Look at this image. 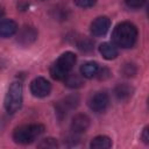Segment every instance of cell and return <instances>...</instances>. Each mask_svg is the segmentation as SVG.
Wrapping results in <instances>:
<instances>
[{
	"mask_svg": "<svg viewBox=\"0 0 149 149\" xmlns=\"http://www.w3.org/2000/svg\"><path fill=\"white\" fill-rule=\"evenodd\" d=\"M99 51H100L101 56L105 59H108V61L116 58V56L119 55V51H118L116 45L113 44V43H109V42H105V43L100 44Z\"/></svg>",
	"mask_w": 149,
	"mask_h": 149,
	"instance_id": "cell-12",
	"label": "cell"
},
{
	"mask_svg": "<svg viewBox=\"0 0 149 149\" xmlns=\"http://www.w3.org/2000/svg\"><path fill=\"white\" fill-rule=\"evenodd\" d=\"M108 105H109V98L106 92H97L88 100L90 108L95 113L105 112L107 109Z\"/></svg>",
	"mask_w": 149,
	"mask_h": 149,
	"instance_id": "cell-6",
	"label": "cell"
},
{
	"mask_svg": "<svg viewBox=\"0 0 149 149\" xmlns=\"http://www.w3.org/2000/svg\"><path fill=\"white\" fill-rule=\"evenodd\" d=\"M90 147L92 149H108L112 147V140L106 135H99L92 139Z\"/></svg>",
	"mask_w": 149,
	"mask_h": 149,
	"instance_id": "cell-15",
	"label": "cell"
},
{
	"mask_svg": "<svg viewBox=\"0 0 149 149\" xmlns=\"http://www.w3.org/2000/svg\"><path fill=\"white\" fill-rule=\"evenodd\" d=\"M78 104H79V98H78V95L72 94V95H68V97L63 98L62 100H59V101L56 104L55 107H56L57 114H59V115H62V116H65V115L69 113V111L76 108V107L78 106Z\"/></svg>",
	"mask_w": 149,
	"mask_h": 149,
	"instance_id": "cell-7",
	"label": "cell"
},
{
	"mask_svg": "<svg viewBox=\"0 0 149 149\" xmlns=\"http://www.w3.org/2000/svg\"><path fill=\"white\" fill-rule=\"evenodd\" d=\"M37 147L38 148H57L58 147V142L52 137H48V139L42 140L37 144Z\"/></svg>",
	"mask_w": 149,
	"mask_h": 149,
	"instance_id": "cell-18",
	"label": "cell"
},
{
	"mask_svg": "<svg viewBox=\"0 0 149 149\" xmlns=\"http://www.w3.org/2000/svg\"><path fill=\"white\" fill-rule=\"evenodd\" d=\"M90 127V118L86 114H77L71 121V130L74 134H80L87 130Z\"/></svg>",
	"mask_w": 149,
	"mask_h": 149,
	"instance_id": "cell-10",
	"label": "cell"
},
{
	"mask_svg": "<svg viewBox=\"0 0 149 149\" xmlns=\"http://www.w3.org/2000/svg\"><path fill=\"white\" fill-rule=\"evenodd\" d=\"M37 38V31L34 27L30 26H24L17 35V42L22 45H30L31 43H34Z\"/></svg>",
	"mask_w": 149,
	"mask_h": 149,
	"instance_id": "cell-9",
	"label": "cell"
},
{
	"mask_svg": "<svg viewBox=\"0 0 149 149\" xmlns=\"http://www.w3.org/2000/svg\"><path fill=\"white\" fill-rule=\"evenodd\" d=\"M76 61H77V57L73 52L66 51V52L62 54L50 68L51 77L56 80H64V78L73 69Z\"/></svg>",
	"mask_w": 149,
	"mask_h": 149,
	"instance_id": "cell-2",
	"label": "cell"
},
{
	"mask_svg": "<svg viewBox=\"0 0 149 149\" xmlns=\"http://www.w3.org/2000/svg\"><path fill=\"white\" fill-rule=\"evenodd\" d=\"M97 76H98V78H99V79H106V78H108V77H109V71H108L107 69H102V70H100V69H99V71H98Z\"/></svg>",
	"mask_w": 149,
	"mask_h": 149,
	"instance_id": "cell-22",
	"label": "cell"
},
{
	"mask_svg": "<svg viewBox=\"0 0 149 149\" xmlns=\"http://www.w3.org/2000/svg\"><path fill=\"white\" fill-rule=\"evenodd\" d=\"M2 16H3V8L0 6V19H1Z\"/></svg>",
	"mask_w": 149,
	"mask_h": 149,
	"instance_id": "cell-24",
	"label": "cell"
},
{
	"mask_svg": "<svg viewBox=\"0 0 149 149\" xmlns=\"http://www.w3.org/2000/svg\"><path fill=\"white\" fill-rule=\"evenodd\" d=\"M137 35V28L133 23L126 21L115 26L112 34V40L116 47L127 49L132 48L136 43Z\"/></svg>",
	"mask_w": 149,
	"mask_h": 149,
	"instance_id": "cell-1",
	"label": "cell"
},
{
	"mask_svg": "<svg viewBox=\"0 0 149 149\" xmlns=\"http://www.w3.org/2000/svg\"><path fill=\"white\" fill-rule=\"evenodd\" d=\"M17 31V24L13 20L0 21V37H10Z\"/></svg>",
	"mask_w": 149,
	"mask_h": 149,
	"instance_id": "cell-11",
	"label": "cell"
},
{
	"mask_svg": "<svg viewBox=\"0 0 149 149\" xmlns=\"http://www.w3.org/2000/svg\"><path fill=\"white\" fill-rule=\"evenodd\" d=\"M73 1L80 8H90V7L94 6L97 0H73Z\"/></svg>",
	"mask_w": 149,
	"mask_h": 149,
	"instance_id": "cell-21",
	"label": "cell"
},
{
	"mask_svg": "<svg viewBox=\"0 0 149 149\" xmlns=\"http://www.w3.org/2000/svg\"><path fill=\"white\" fill-rule=\"evenodd\" d=\"M50 91H51V84L48 79L43 77H37L33 79V81L30 83V92L33 93V95L37 98H44L49 95Z\"/></svg>",
	"mask_w": 149,
	"mask_h": 149,
	"instance_id": "cell-5",
	"label": "cell"
},
{
	"mask_svg": "<svg viewBox=\"0 0 149 149\" xmlns=\"http://www.w3.org/2000/svg\"><path fill=\"white\" fill-rule=\"evenodd\" d=\"M141 139L143 140V142H144L146 144L149 143V130H148V127H146V128L143 129L142 135H141Z\"/></svg>",
	"mask_w": 149,
	"mask_h": 149,
	"instance_id": "cell-23",
	"label": "cell"
},
{
	"mask_svg": "<svg viewBox=\"0 0 149 149\" xmlns=\"http://www.w3.org/2000/svg\"><path fill=\"white\" fill-rule=\"evenodd\" d=\"M122 73L126 77H133L136 73V68L134 64H125L123 69H122Z\"/></svg>",
	"mask_w": 149,
	"mask_h": 149,
	"instance_id": "cell-19",
	"label": "cell"
},
{
	"mask_svg": "<svg viewBox=\"0 0 149 149\" xmlns=\"http://www.w3.org/2000/svg\"><path fill=\"white\" fill-rule=\"evenodd\" d=\"M133 92H134L133 87L129 86L128 84H119L114 90L115 97L121 101H127L133 95Z\"/></svg>",
	"mask_w": 149,
	"mask_h": 149,
	"instance_id": "cell-13",
	"label": "cell"
},
{
	"mask_svg": "<svg viewBox=\"0 0 149 149\" xmlns=\"http://www.w3.org/2000/svg\"><path fill=\"white\" fill-rule=\"evenodd\" d=\"M77 45H78V48H79L81 51H84V52H88V51L93 50V43H92V41L88 40V38H81V40L77 43Z\"/></svg>",
	"mask_w": 149,
	"mask_h": 149,
	"instance_id": "cell-17",
	"label": "cell"
},
{
	"mask_svg": "<svg viewBox=\"0 0 149 149\" xmlns=\"http://www.w3.org/2000/svg\"><path fill=\"white\" fill-rule=\"evenodd\" d=\"M44 129V126L40 123L23 125L15 128L13 133V139L19 144H28L34 142L41 134H43Z\"/></svg>",
	"mask_w": 149,
	"mask_h": 149,
	"instance_id": "cell-3",
	"label": "cell"
},
{
	"mask_svg": "<svg viewBox=\"0 0 149 149\" xmlns=\"http://www.w3.org/2000/svg\"><path fill=\"white\" fill-rule=\"evenodd\" d=\"M22 84L21 81H13L5 97V109L9 114H14L22 106Z\"/></svg>",
	"mask_w": 149,
	"mask_h": 149,
	"instance_id": "cell-4",
	"label": "cell"
},
{
	"mask_svg": "<svg viewBox=\"0 0 149 149\" xmlns=\"http://www.w3.org/2000/svg\"><path fill=\"white\" fill-rule=\"evenodd\" d=\"M99 71V65L95 62H86L80 66V73L84 78H93Z\"/></svg>",
	"mask_w": 149,
	"mask_h": 149,
	"instance_id": "cell-14",
	"label": "cell"
},
{
	"mask_svg": "<svg viewBox=\"0 0 149 149\" xmlns=\"http://www.w3.org/2000/svg\"><path fill=\"white\" fill-rule=\"evenodd\" d=\"M146 1H147V0H125L126 5H127L129 8H134V9L141 8V7L146 3Z\"/></svg>",
	"mask_w": 149,
	"mask_h": 149,
	"instance_id": "cell-20",
	"label": "cell"
},
{
	"mask_svg": "<svg viewBox=\"0 0 149 149\" xmlns=\"http://www.w3.org/2000/svg\"><path fill=\"white\" fill-rule=\"evenodd\" d=\"M111 27V20L107 16H99L91 23V34L93 36H104Z\"/></svg>",
	"mask_w": 149,
	"mask_h": 149,
	"instance_id": "cell-8",
	"label": "cell"
},
{
	"mask_svg": "<svg viewBox=\"0 0 149 149\" xmlns=\"http://www.w3.org/2000/svg\"><path fill=\"white\" fill-rule=\"evenodd\" d=\"M64 84L66 87L69 88H79L84 85V80H83V76L80 77L79 74L72 73V74H68L64 78Z\"/></svg>",
	"mask_w": 149,
	"mask_h": 149,
	"instance_id": "cell-16",
	"label": "cell"
}]
</instances>
